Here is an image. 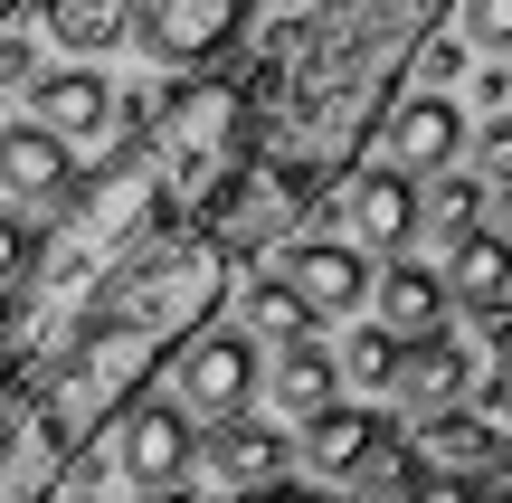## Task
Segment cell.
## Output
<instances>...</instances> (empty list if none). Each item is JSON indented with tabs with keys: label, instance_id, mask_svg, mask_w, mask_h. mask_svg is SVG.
Here are the masks:
<instances>
[{
	"label": "cell",
	"instance_id": "obj_19",
	"mask_svg": "<svg viewBox=\"0 0 512 503\" xmlns=\"http://www.w3.org/2000/svg\"><path fill=\"white\" fill-rule=\"evenodd\" d=\"M437 285H446V314H475V323H484V314H503V304H512V247H494V238L475 228V238L446 247Z\"/></svg>",
	"mask_w": 512,
	"mask_h": 503
},
{
	"label": "cell",
	"instance_id": "obj_21",
	"mask_svg": "<svg viewBox=\"0 0 512 503\" xmlns=\"http://www.w3.org/2000/svg\"><path fill=\"white\" fill-rule=\"evenodd\" d=\"M408 447H418L437 475H456V466H484V456L503 466V437H494V418H475V409H446V418H427V428L408 437Z\"/></svg>",
	"mask_w": 512,
	"mask_h": 503
},
{
	"label": "cell",
	"instance_id": "obj_17",
	"mask_svg": "<svg viewBox=\"0 0 512 503\" xmlns=\"http://www.w3.org/2000/svg\"><path fill=\"white\" fill-rule=\"evenodd\" d=\"M332 399H342V371H332V342L323 333H304V342H275V361H266V409L275 418H323Z\"/></svg>",
	"mask_w": 512,
	"mask_h": 503
},
{
	"label": "cell",
	"instance_id": "obj_32",
	"mask_svg": "<svg viewBox=\"0 0 512 503\" xmlns=\"http://www.w3.org/2000/svg\"><path fill=\"white\" fill-rule=\"evenodd\" d=\"M475 228H484L494 247H512V190H484V219H475Z\"/></svg>",
	"mask_w": 512,
	"mask_h": 503
},
{
	"label": "cell",
	"instance_id": "obj_3",
	"mask_svg": "<svg viewBox=\"0 0 512 503\" xmlns=\"http://www.w3.org/2000/svg\"><path fill=\"white\" fill-rule=\"evenodd\" d=\"M162 228H181V219H171V190H162V171H152V152L124 133V143H114V162L76 171V190L57 200L48 238H38V276H29V295L48 304L57 323H67L76 304H86V285L114 276V266H124L143 238H162Z\"/></svg>",
	"mask_w": 512,
	"mask_h": 503
},
{
	"label": "cell",
	"instance_id": "obj_31",
	"mask_svg": "<svg viewBox=\"0 0 512 503\" xmlns=\"http://www.w3.org/2000/svg\"><path fill=\"white\" fill-rule=\"evenodd\" d=\"M475 494H484V485H465V475H437V466H427L408 503H475Z\"/></svg>",
	"mask_w": 512,
	"mask_h": 503
},
{
	"label": "cell",
	"instance_id": "obj_23",
	"mask_svg": "<svg viewBox=\"0 0 512 503\" xmlns=\"http://www.w3.org/2000/svg\"><path fill=\"white\" fill-rule=\"evenodd\" d=\"M332 371H342L351 390H389V380H399V342H389L380 323H361V333H342V352H332Z\"/></svg>",
	"mask_w": 512,
	"mask_h": 503
},
{
	"label": "cell",
	"instance_id": "obj_5",
	"mask_svg": "<svg viewBox=\"0 0 512 503\" xmlns=\"http://www.w3.org/2000/svg\"><path fill=\"white\" fill-rule=\"evenodd\" d=\"M105 466L124 475L143 503L190 494V466H200V428H190L171 399H133V409H124V418H114V428H105V437H95V447L67 466V485H76V475H105Z\"/></svg>",
	"mask_w": 512,
	"mask_h": 503
},
{
	"label": "cell",
	"instance_id": "obj_27",
	"mask_svg": "<svg viewBox=\"0 0 512 503\" xmlns=\"http://www.w3.org/2000/svg\"><path fill=\"white\" fill-rule=\"evenodd\" d=\"M29 276H38V228L19 209H0V295H19Z\"/></svg>",
	"mask_w": 512,
	"mask_h": 503
},
{
	"label": "cell",
	"instance_id": "obj_28",
	"mask_svg": "<svg viewBox=\"0 0 512 503\" xmlns=\"http://www.w3.org/2000/svg\"><path fill=\"white\" fill-rule=\"evenodd\" d=\"M475 181L484 190H512V114H484V133H475Z\"/></svg>",
	"mask_w": 512,
	"mask_h": 503
},
{
	"label": "cell",
	"instance_id": "obj_9",
	"mask_svg": "<svg viewBox=\"0 0 512 503\" xmlns=\"http://www.w3.org/2000/svg\"><path fill=\"white\" fill-rule=\"evenodd\" d=\"M67 466H76V428L38 390H19L0 418V503H57Z\"/></svg>",
	"mask_w": 512,
	"mask_h": 503
},
{
	"label": "cell",
	"instance_id": "obj_39",
	"mask_svg": "<svg viewBox=\"0 0 512 503\" xmlns=\"http://www.w3.org/2000/svg\"><path fill=\"white\" fill-rule=\"evenodd\" d=\"M76 503H95V494H76Z\"/></svg>",
	"mask_w": 512,
	"mask_h": 503
},
{
	"label": "cell",
	"instance_id": "obj_25",
	"mask_svg": "<svg viewBox=\"0 0 512 503\" xmlns=\"http://www.w3.org/2000/svg\"><path fill=\"white\" fill-rule=\"evenodd\" d=\"M446 19H456V48H484V57H512V0H446Z\"/></svg>",
	"mask_w": 512,
	"mask_h": 503
},
{
	"label": "cell",
	"instance_id": "obj_6",
	"mask_svg": "<svg viewBox=\"0 0 512 503\" xmlns=\"http://www.w3.org/2000/svg\"><path fill=\"white\" fill-rule=\"evenodd\" d=\"M323 238H342L351 257H399L408 238H418V181H399L389 162H351L342 181L313 200V219Z\"/></svg>",
	"mask_w": 512,
	"mask_h": 503
},
{
	"label": "cell",
	"instance_id": "obj_12",
	"mask_svg": "<svg viewBox=\"0 0 512 503\" xmlns=\"http://www.w3.org/2000/svg\"><path fill=\"white\" fill-rule=\"evenodd\" d=\"M29 124L48 133V143H67V152L76 143H105V133H114V86L95 67H48L29 86Z\"/></svg>",
	"mask_w": 512,
	"mask_h": 503
},
{
	"label": "cell",
	"instance_id": "obj_33",
	"mask_svg": "<svg viewBox=\"0 0 512 503\" xmlns=\"http://www.w3.org/2000/svg\"><path fill=\"white\" fill-rule=\"evenodd\" d=\"M247 503H332L323 485H294V475H285V485H266V494H247Z\"/></svg>",
	"mask_w": 512,
	"mask_h": 503
},
{
	"label": "cell",
	"instance_id": "obj_24",
	"mask_svg": "<svg viewBox=\"0 0 512 503\" xmlns=\"http://www.w3.org/2000/svg\"><path fill=\"white\" fill-rule=\"evenodd\" d=\"M418 475H427V456L408 447V437H389V447L370 456L351 485H361V503H408V494H418Z\"/></svg>",
	"mask_w": 512,
	"mask_h": 503
},
{
	"label": "cell",
	"instance_id": "obj_18",
	"mask_svg": "<svg viewBox=\"0 0 512 503\" xmlns=\"http://www.w3.org/2000/svg\"><path fill=\"white\" fill-rule=\"evenodd\" d=\"M465 380H475L465 342H456V333H437V342H418V352H399V380H389V399H399V409L427 428V418L465 409Z\"/></svg>",
	"mask_w": 512,
	"mask_h": 503
},
{
	"label": "cell",
	"instance_id": "obj_29",
	"mask_svg": "<svg viewBox=\"0 0 512 503\" xmlns=\"http://www.w3.org/2000/svg\"><path fill=\"white\" fill-rule=\"evenodd\" d=\"M408 76H418V95H446V86H456V76H465V48H456V38H427V48L418 57H408Z\"/></svg>",
	"mask_w": 512,
	"mask_h": 503
},
{
	"label": "cell",
	"instance_id": "obj_26",
	"mask_svg": "<svg viewBox=\"0 0 512 503\" xmlns=\"http://www.w3.org/2000/svg\"><path fill=\"white\" fill-rule=\"evenodd\" d=\"M247 323H256V333H275V342H304V333H313L304 304L275 285V266H256V276H247Z\"/></svg>",
	"mask_w": 512,
	"mask_h": 503
},
{
	"label": "cell",
	"instance_id": "obj_8",
	"mask_svg": "<svg viewBox=\"0 0 512 503\" xmlns=\"http://www.w3.org/2000/svg\"><path fill=\"white\" fill-rule=\"evenodd\" d=\"M238 29H247V0H133L124 38L152 57V67L200 76V67H219V57L238 48Z\"/></svg>",
	"mask_w": 512,
	"mask_h": 503
},
{
	"label": "cell",
	"instance_id": "obj_14",
	"mask_svg": "<svg viewBox=\"0 0 512 503\" xmlns=\"http://www.w3.org/2000/svg\"><path fill=\"white\" fill-rule=\"evenodd\" d=\"M370 304H380V333L399 342V352H418V342H437L446 323V285H437V266H418V257H389L380 276H370Z\"/></svg>",
	"mask_w": 512,
	"mask_h": 503
},
{
	"label": "cell",
	"instance_id": "obj_37",
	"mask_svg": "<svg viewBox=\"0 0 512 503\" xmlns=\"http://www.w3.org/2000/svg\"><path fill=\"white\" fill-rule=\"evenodd\" d=\"M162 503H200V494H162Z\"/></svg>",
	"mask_w": 512,
	"mask_h": 503
},
{
	"label": "cell",
	"instance_id": "obj_16",
	"mask_svg": "<svg viewBox=\"0 0 512 503\" xmlns=\"http://www.w3.org/2000/svg\"><path fill=\"white\" fill-rule=\"evenodd\" d=\"M0 190H10V200H29V209H57V200L76 190V152L48 143L29 114H10V124H0Z\"/></svg>",
	"mask_w": 512,
	"mask_h": 503
},
{
	"label": "cell",
	"instance_id": "obj_10",
	"mask_svg": "<svg viewBox=\"0 0 512 503\" xmlns=\"http://www.w3.org/2000/svg\"><path fill=\"white\" fill-rule=\"evenodd\" d=\"M275 285L304 304V323L361 314V304H370V257H351V247L323 238V228H294V238L275 247Z\"/></svg>",
	"mask_w": 512,
	"mask_h": 503
},
{
	"label": "cell",
	"instance_id": "obj_2",
	"mask_svg": "<svg viewBox=\"0 0 512 503\" xmlns=\"http://www.w3.org/2000/svg\"><path fill=\"white\" fill-rule=\"evenodd\" d=\"M219 304H228V257L190 219L162 228V238H143L114 276L86 285V304L67 314V342H57L48 380H38V399L76 428V456H86L133 399H152V380L171 371V352L200 342L209 323H219Z\"/></svg>",
	"mask_w": 512,
	"mask_h": 503
},
{
	"label": "cell",
	"instance_id": "obj_13",
	"mask_svg": "<svg viewBox=\"0 0 512 503\" xmlns=\"http://www.w3.org/2000/svg\"><path fill=\"white\" fill-rule=\"evenodd\" d=\"M389 437H399V428H389L380 409H351V399H332L323 418H304V428H294V456H304L323 485H351V475H361L370 456L389 447Z\"/></svg>",
	"mask_w": 512,
	"mask_h": 503
},
{
	"label": "cell",
	"instance_id": "obj_20",
	"mask_svg": "<svg viewBox=\"0 0 512 503\" xmlns=\"http://www.w3.org/2000/svg\"><path fill=\"white\" fill-rule=\"evenodd\" d=\"M38 29H48L67 57H105V48H124L133 0H38Z\"/></svg>",
	"mask_w": 512,
	"mask_h": 503
},
{
	"label": "cell",
	"instance_id": "obj_15",
	"mask_svg": "<svg viewBox=\"0 0 512 503\" xmlns=\"http://www.w3.org/2000/svg\"><path fill=\"white\" fill-rule=\"evenodd\" d=\"M200 466H209V475H219L228 494L247 503V494H266V485H285V466H294V447H285V437H275L266 418L247 409V418H228V428H209V437H200Z\"/></svg>",
	"mask_w": 512,
	"mask_h": 503
},
{
	"label": "cell",
	"instance_id": "obj_36",
	"mask_svg": "<svg viewBox=\"0 0 512 503\" xmlns=\"http://www.w3.org/2000/svg\"><path fill=\"white\" fill-rule=\"evenodd\" d=\"M10 10H19V0H0V29H10Z\"/></svg>",
	"mask_w": 512,
	"mask_h": 503
},
{
	"label": "cell",
	"instance_id": "obj_34",
	"mask_svg": "<svg viewBox=\"0 0 512 503\" xmlns=\"http://www.w3.org/2000/svg\"><path fill=\"white\" fill-rule=\"evenodd\" d=\"M494 409H512V333L494 342Z\"/></svg>",
	"mask_w": 512,
	"mask_h": 503
},
{
	"label": "cell",
	"instance_id": "obj_35",
	"mask_svg": "<svg viewBox=\"0 0 512 503\" xmlns=\"http://www.w3.org/2000/svg\"><path fill=\"white\" fill-rule=\"evenodd\" d=\"M475 503H512V485H484V494H475Z\"/></svg>",
	"mask_w": 512,
	"mask_h": 503
},
{
	"label": "cell",
	"instance_id": "obj_7",
	"mask_svg": "<svg viewBox=\"0 0 512 503\" xmlns=\"http://www.w3.org/2000/svg\"><path fill=\"white\" fill-rule=\"evenodd\" d=\"M152 390H171V409L209 437V428H228V418L256 409V342L238 333V323H209L200 342L171 352V371L152 380Z\"/></svg>",
	"mask_w": 512,
	"mask_h": 503
},
{
	"label": "cell",
	"instance_id": "obj_30",
	"mask_svg": "<svg viewBox=\"0 0 512 503\" xmlns=\"http://www.w3.org/2000/svg\"><path fill=\"white\" fill-rule=\"evenodd\" d=\"M0 86H38V48L19 29H0Z\"/></svg>",
	"mask_w": 512,
	"mask_h": 503
},
{
	"label": "cell",
	"instance_id": "obj_11",
	"mask_svg": "<svg viewBox=\"0 0 512 503\" xmlns=\"http://www.w3.org/2000/svg\"><path fill=\"white\" fill-rule=\"evenodd\" d=\"M370 143H380V162L399 171V181H437L465 152V114H456V95H399Z\"/></svg>",
	"mask_w": 512,
	"mask_h": 503
},
{
	"label": "cell",
	"instance_id": "obj_22",
	"mask_svg": "<svg viewBox=\"0 0 512 503\" xmlns=\"http://www.w3.org/2000/svg\"><path fill=\"white\" fill-rule=\"evenodd\" d=\"M475 219H484V181L475 171H437V181L418 190V238H475Z\"/></svg>",
	"mask_w": 512,
	"mask_h": 503
},
{
	"label": "cell",
	"instance_id": "obj_38",
	"mask_svg": "<svg viewBox=\"0 0 512 503\" xmlns=\"http://www.w3.org/2000/svg\"><path fill=\"white\" fill-rule=\"evenodd\" d=\"M503 456H512V437H503Z\"/></svg>",
	"mask_w": 512,
	"mask_h": 503
},
{
	"label": "cell",
	"instance_id": "obj_1",
	"mask_svg": "<svg viewBox=\"0 0 512 503\" xmlns=\"http://www.w3.org/2000/svg\"><path fill=\"white\" fill-rule=\"evenodd\" d=\"M437 29L446 0H313L304 19H285V57L247 105V162L313 209L370 152L380 114L408 86V57Z\"/></svg>",
	"mask_w": 512,
	"mask_h": 503
},
{
	"label": "cell",
	"instance_id": "obj_4",
	"mask_svg": "<svg viewBox=\"0 0 512 503\" xmlns=\"http://www.w3.org/2000/svg\"><path fill=\"white\" fill-rule=\"evenodd\" d=\"M143 152H152V171H162V190H181L190 209H209L247 171V95H238V76L228 67L181 76V86L152 105Z\"/></svg>",
	"mask_w": 512,
	"mask_h": 503
}]
</instances>
